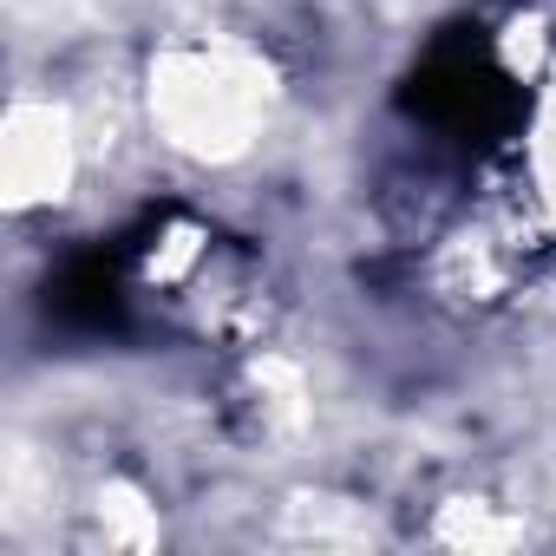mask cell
I'll return each instance as SVG.
<instances>
[{"mask_svg":"<svg viewBox=\"0 0 556 556\" xmlns=\"http://www.w3.org/2000/svg\"><path fill=\"white\" fill-rule=\"evenodd\" d=\"M406 112L445 125V131H491L504 112H510V92L504 79L484 66V53L471 40H445L432 47V60L413 73L406 86Z\"/></svg>","mask_w":556,"mask_h":556,"instance_id":"6da1fadb","label":"cell"},{"mask_svg":"<svg viewBox=\"0 0 556 556\" xmlns=\"http://www.w3.org/2000/svg\"><path fill=\"white\" fill-rule=\"evenodd\" d=\"M47 315L79 334H105L125 321V289H118V262L112 255H73L53 282H47Z\"/></svg>","mask_w":556,"mask_h":556,"instance_id":"7a4b0ae2","label":"cell"}]
</instances>
